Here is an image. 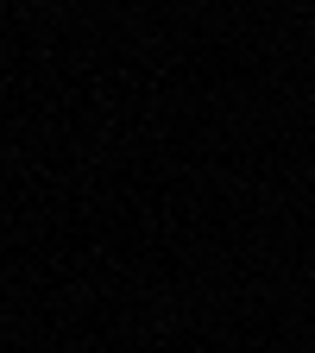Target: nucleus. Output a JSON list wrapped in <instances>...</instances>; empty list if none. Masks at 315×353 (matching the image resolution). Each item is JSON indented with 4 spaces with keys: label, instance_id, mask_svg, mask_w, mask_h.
<instances>
[]
</instances>
